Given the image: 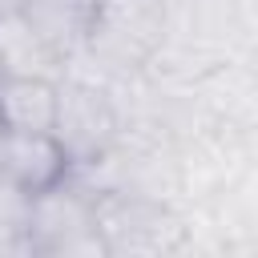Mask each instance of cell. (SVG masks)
<instances>
[{"mask_svg": "<svg viewBox=\"0 0 258 258\" xmlns=\"http://www.w3.org/2000/svg\"><path fill=\"white\" fill-rule=\"evenodd\" d=\"M0 64H4V77H44V81L64 77V60L24 20L20 8L0 12Z\"/></svg>", "mask_w": 258, "mask_h": 258, "instance_id": "cell-6", "label": "cell"}, {"mask_svg": "<svg viewBox=\"0 0 258 258\" xmlns=\"http://www.w3.org/2000/svg\"><path fill=\"white\" fill-rule=\"evenodd\" d=\"M105 254H185L198 246L194 210L149 194H93Z\"/></svg>", "mask_w": 258, "mask_h": 258, "instance_id": "cell-1", "label": "cell"}, {"mask_svg": "<svg viewBox=\"0 0 258 258\" xmlns=\"http://www.w3.org/2000/svg\"><path fill=\"white\" fill-rule=\"evenodd\" d=\"M24 234H28V250L40 258H97V254H105V242L97 230V198L77 177H64L60 185L28 198Z\"/></svg>", "mask_w": 258, "mask_h": 258, "instance_id": "cell-2", "label": "cell"}, {"mask_svg": "<svg viewBox=\"0 0 258 258\" xmlns=\"http://www.w3.org/2000/svg\"><path fill=\"white\" fill-rule=\"evenodd\" d=\"M52 121H56V81H44V77L0 81V129L52 133Z\"/></svg>", "mask_w": 258, "mask_h": 258, "instance_id": "cell-7", "label": "cell"}, {"mask_svg": "<svg viewBox=\"0 0 258 258\" xmlns=\"http://www.w3.org/2000/svg\"><path fill=\"white\" fill-rule=\"evenodd\" d=\"M20 0H0V12H8V8H16Z\"/></svg>", "mask_w": 258, "mask_h": 258, "instance_id": "cell-10", "label": "cell"}, {"mask_svg": "<svg viewBox=\"0 0 258 258\" xmlns=\"http://www.w3.org/2000/svg\"><path fill=\"white\" fill-rule=\"evenodd\" d=\"M28 214V194L16 189L8 177H0V226H24Z\"/></svg>", "mask_w": 258, "mask_h": 258, "instance_id": "cell-8", "label": "cell"}, {"mask_svg": "<svg viewBox=\"0 0 258 258\" xmlns=\"http://www.w3.org/2000/svg\"><path fill=\"white\" fill-rule=\"evenodd\" d=\"M0 177H8L16 189H24L32 198V194L52 189L64 177H73V161L52 133L0 129Z\"/></svg>", "mask_w": 258, "mask_h": 258, "instance_id": "cell-4", "label": "cell"}, {"mask_svg": "<svg viewBox=\"0 0 258 258\" xmlns=\"http://www.w3.org/2000/svg\"><path fill=\"white\" fill-rule=\"evenodd\" d=\"M0 81H4V64H0Z\"/></svg>", "mask_w": 258, "mask_h": 258, "instance_id": "cell-11", "label": "cell"}, {"mask_svg": "<svg viewBox=\"0 0 258 258\" xmlns=\"http://www.w3.org/2000/svg\"><path fill=\"white\" fill-rule=\"evenodd\" d=\"M16 8L52 44V52L64 60V69L73 56L85 52V40H89L93 16H97V0H20Z\"/></svg>", "mask_w": 258, "mask_h": 258, "instance_id": "cell-5", "label": "cell"}, {"mask_svg": "<svg viewBox=\"0 0 258 258\" xmlns=\"http://www.w3.org/2000/svg\"><path fill=\"white\" fill-rule=\"evenodd\" d=\"M0 258H32L24 226H0Z\"/></svg>", "mask_w": 258, "mask_h": 258, "instance_id": "cell-9", "label": "cell"}, {"mask_svg": "<svg viewBox=\"0 0 258 258\" xmlns=\"http://www.w3.org/2000/svg\"><path fill=\"white\" fill-rule=\"evenodd\" d=\"M121 101L113 97L109 85L93 81V77H81V73H64L56 81V121H52V137L64 145L73 169L97 161L117 129H121Z\"/></svg>", "mask_w": 258, "mask_h": 258, "instance_id": "cell-3", "label": "cell"}]
</instances>
